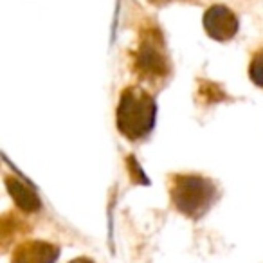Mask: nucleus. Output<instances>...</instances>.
<instances>
[{
  "label": "nucleus",
  "instance_id": "1",
  "mask_svg": "<svg viewBox=\"0 0 263 263\" xmlns=\"http://www.w3.org/2000/svg\"><path fill=\"white\" fill-rule=\"evenodd\" d=\"M132 69L143 83L161 87L172 74L170 56L157 26L146 24L139 33L137 47L130 52Z\"/></svg>",
  "mask_w": 263,
  "mask_h": 263
},
{
  "label": "nucleus",
  "instance_id": "2",
  "mask_svg": "<svg viewBox=\"0 0 263 263\" xmlns=\"http://www.w3.org/2000/svg\"><path fill=\"white\" fill-rule=\"evenodd\" d=\"M157 105L154 96L141 87H126L121 92L116 112L117 130L130 141H141L150 136L155 126Z\"/></svg>",
  "mask_w": 263,
  "mask_h": 263
},
{
  "label": "nucleus",
  "instance_id": "3",
  "mask_svg": "<svg viewBox=\"0 0 263 263\" xmlns=\"http://www.w3.org/2000/svg\"><path fill=\"white\" fill-rule=\"evenodd\" d=\"M172 205L191 220H200L216 198V186L202 175H173L170 179Z\"/></svg>",
  "mask_w": 263,
  "mask_h": 263
},
{
  "label": "nucleus",
  "instance_id": "4",
  "mask_svg": "<svg viewBox=\"0 0 263 263\" xmlns=\"http://www.w3.org/2000/svg\"><path fill=\"white\" fill-rule=\"evenodd\" d=\"M204 29L216 42H229L238 33V18L226 6H211L204 13Z\"/></svg>",
  "mask_w": 263,
  "mask_h": 263
},
{
  "label": "nucleus",
  "instance_id": "5",
  "mask_svg": "<svg viewBox=\"0 0 263 263\" xmlns=\"http://www.w3.org/2000/svg\"><path fill=\"white\" fill-rule=\"evenodd\" d=\"M60 247L42 240H29L16 245L11 263H56Z\"/></svg>",
  "mask_w": 263,
  "mask_h": 263
},
{
  "label": "nucleus",
  "instance_id": "6",
  "mask_svg": "<svg viewBox=\"0 0 263 263\" xmlns=\"http://www.w3.org/2000/svg\"><path fill=\"white\" fill-rule=\"evenodd\" d=\"M6 186L9 190V195L13 197L15 204L18 205V209H22L24 213H36L42 208V200L38 197V193L20 177L16 175H8L6 177Z\"/></svg>",
  "mask_w": 263,
  "mask_h": 263
},
{
  "label": "nucleus",
  "instance_id": "7",
  "mask_svg": "<svg viewBox=\"0 0 263 263\" xmlns=\"http://www.w3.org/2000/svg\"><path fill=\"white\" fill-rule=\"evenodd\" d=\"M6 218L9 220V223L2 220V241H4V243H8L9 236L16 238V236H20V234H26V231L29 229V226L24 223L20 216L6 215Z\"/></svg>",
  "mask_w": 263,
  "mask_h": 263
},
{
  "label": "nucleus",
  "instance_id": "8",
  "mask_svg": "<svg viewBox=\"0 0 263 263\" xmlns=\"http://www.w3.org/2000/svg\"><path fill=\"white\" fill-rule=\"evenodd\" d=\"M249 78L256 87L263 88V49L252 56L251 65H249Z\"/></svg>",
  "mask_w": 263,
  "mask_h": 263
},
{
  "label": "nucleus",
  "instance_id": "9",
  "mask_svg": "<svg viewBox=\"0 0 263 263\" xmlns=\"http://www.w3.org/2000/svg\"><path fill=\"white\" fill-rule=\"evenodd\" d=\"M126 164H128V172H130L132 182H136V184H150V180L146 179V173L141 170L139 162L136 161V157H134V155H130V157L126 159Z\"/></svg>",
  "mask_w": 263,
  "mask_h": 263
},
{
  "label": "nucleus",
  "instance_id": "10",
  "mask_svg": "<svg viewBox=\"0 0 263 263\" xmlns=\"http://www.w3.org/2000/svg\"><path fill=\"white\" fill-rule=\"evenodd\" d=\"M150 2L155 6H164V4H168V2H173V0H150Z\"/></svg>",
  "mask_w": 263,
  "mask_h": 263
},
{
  "label": "nucleus",
  "instance_id": "11",
  "mask_svg": "<svg viewBox=\"0 0 263 263\" xmlns=\"http://www.w3.org/2000/svg\"><path fill=\"white\" fill-rule=\"evenodd\" d=\"M70 263H94L92 259H88V258H76V259H72Z\"/></svg>",
  "mask_w": 263,
  "mask_h": 263
}]
</instances>
